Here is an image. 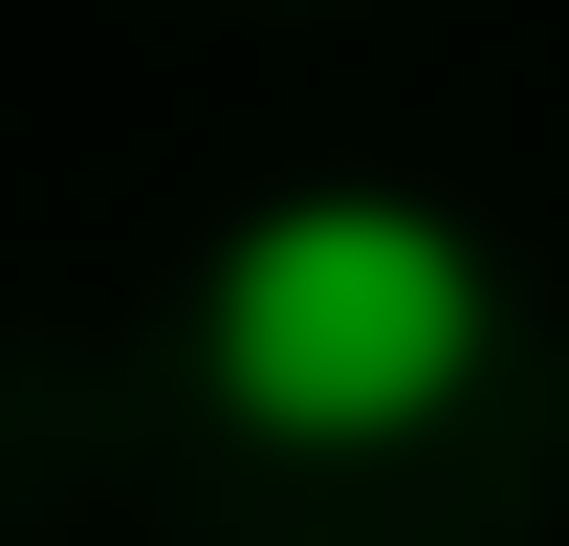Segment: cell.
Here are the masks:
<instances>
[{
  "label": "cell",
  "mask_w": 569,
  "mask_h": 546,
  "mask_svg": "<svg viewBox=\"0 0 569 546\" xmlns=\"http://www.w3.org/2000/svg\"><path fill=\"white\" fill-rule=\"evenodd\" d=\"M219 394L263 415V437H417L460 372H482V284H460V241L438 219H284V241H241V284L198 306Z\"/></svg>",
  "instance_id": "cell-1"
}]
</instances>
